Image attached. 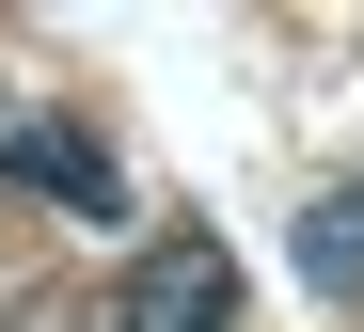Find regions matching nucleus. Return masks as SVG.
<instances>
[{"label": "nucleus", "mask_w": 364, "mask_h": 332, "mask_svg": "<svg viewBox=\"0 0 364 332\" xmlns=\"http://www.w3.org/2000/svg\"><path fill=\"white\" fill-rule=\"evenodd\" d=\"M301 285H317V301H364V174L301 206Z\"/></svg>", "instance_id": "obj_3"}, {"label": "nucleus", "mask_w": 364, "mask_h": 332, "mask_svg": "<svg viewBox=\"0 0 364 332\" xmlns=\"http://www.w3.org/2000/svg\"><path fill=\"white\" fill-rule=\"evenodd\" d=\"M0 190H32V206H64V222H111V206H127L111 143L64 127V111H0Z\"/></svg>", "instance_id": "obj_1"}, {"label": "nucleus", "mask_w": 364, "mask_h": 332, "mask_svg": "<svg viewBox=\"0 0 364 332\" xmlns=\"http://www.w3.org/2000/svg\"><path fill=\"white\" fill-rule=\"evenodd\" d=\"M111 332H237V253H222V237H159V253H127Z\"/></svg>", "instance_id": "obj_2"}]
</instances>
